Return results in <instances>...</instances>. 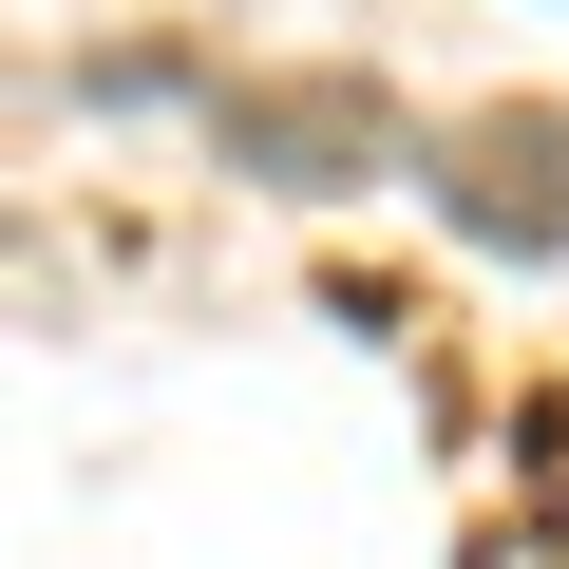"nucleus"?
Returning a JSON list of instances; mask_svg holds the SVG:
<instances>
[{"instance_id": "1", "label": "nucleus", "mask_w": 569, "mask_h": 569, "mask_svg": "<svg viewBox=\"0 0 569 569\" xmlns=\"http://www.w3.org/2000/svg\"><path fill=\"white\" fill-rule=\"evenodd\" d=\"M228 171L247 190H380V171H418V114L380 96V77H228Z\"/></svg>"}, {"instance_id": "2", "label": "nucleus", "mask_w": 569, "mask_h": 569, "mask_svg": "<svg viewBox=\"0 0 569 569\" xmlns=\"http://www.w3.org/2000/svg\"><path fill=\"white\" fill-rule=\"evenodd\" d=\"M437 209H456V247H493V266H569V114H550V96L456 114V133H437Z\"/></svg>"}]
</instances>
